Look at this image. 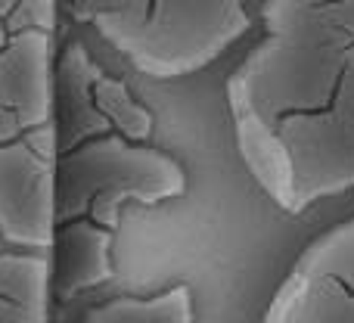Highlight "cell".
I'll use <instances>...</instances> for the list:
<instances>
[{
    "label": "cell",
    "instance_id": "6da1fadb",
    "mask_svg": "<svg viewBox=\"0 0 354 323\" xmlns=\"http://www.w3.org/2000/svg\"><path fill=\"white\" fill-rule=\"evenodd\" d=\"M258 19L227 106L245 168L299 214L354 190V0H274Z\"/></svg>",
    "mask_w": 354,
    "mask_h": 323
},
{
    "label": "cell",
    "instance_id": "7a4b0ae2",
    "mask_svg": "<svg viewBox=\"0 0 354 323\" xmlns=\"http://www.w3.org/2000/svg\"><path fill=\"white\" fill-rule=\"evenodd\" d=\"M137 72L159 81L196 75L252 28L255 16L233 0H147L72 6Z\"/></svg>",
    "mask_w": 354,
    "mask_h": 323
},
{
    "label": "cell",
    "instance_id": "3957f363",
    "mask_svg": "<svg viewBox=\"0 0 354 323\" xmlns=\"http://www.w3.org/2000/svg\"><path fill=\"white\" fill-rule=\"evenodd\" d=\"M187 193V171L162 149L103 134L56 162V221L115 230L124 202L159 205Z\"/></svg>",
    "mask_w": 354,
    "mask_h": 323
},
{
    "label": "cell",
    "instance_id": "277c9868",
    "mask_svg": "<svg viewBox=\"0 0 354 323\" xmlns=\"http://www.w3.org/2000/svg\"><path fill=\"white\" fill-rule=\"evenodd\" d=\"M56 162L22 140L0 147V243L16 252H50L56 239Z\"/></svg>",
    "mask_w": 354,
    "mask_h": 323
},
{
    "label": "cell",
    "instance_id": "5b68a950",
    "mask_svg": "<svg viewBox=\"0 0 354 323\" xmlns=\"http://www.w3.org/2000/svg\"><path fill=\"white\" fill-rule=\"evenodd\" d=\"M0 112L19 134L50 124L53 112V35H10L0 50Z\"/></svg>",
    "mask_w": 354,
    "mask_h": 323
},
{
    "label": "cell",
    "instance_id": "8992f818",
    "mask_svg": "<svg viewBox=\"0 0 354 323\" xmlns=\"http://www.w3.org/2000/svg\"><path fill=\"white\" fill-rule=\"evenodd\" d=\"M261 323H354V289L333 277L292 268Z\"/></svg>",
    "mask_w": 354,
    "mask_h": 323
},
{
    "label": "cell",
    "instance_id": "52a82bcc",
    "mask_svg": "<svg viewBox=\"0 0 354 323\" xmlns=\"http://www.w3.org/2000/svg\"><path fill=\"white\" fill-rule=\"evenodd\" d=\"M53 243L59 249L53 274L59 280L62 299L93 289L112 277V230L81 218L68 221Z\"/></svg>",
    "mask_w": 354,
    "mask_h": 323
},
{
    "label": "cell",
    "instance_id": "ba28073f",
    "mask_svg": "<svg viewBox=\"0 0 354 323\" xmlns=\"http://www.w3.org/2000/svg\"><path fill=\"white\" fill-rule=\"evenodd\" d=\"M53 261L50 252H0V299L28 323H47Z\"/></svg>",
    "mask_w": 354,
    "mask_h": 323
},
{
    "label": "cell",
    "instance_id": "9c48e42d",
    "mask_svg": "<svg viewBox=\"0 0 354 323\" xmlns=\"http://www.w3.org/2000/svg\"><path fill=\"white\" fill-rule=\"evenodd\" d=\"M193 289L187 283L156 295H118L91 308L81 323H193Z\"/></svg>",
    "mask_w": 354,
    "mask_h": 323
},
{
    "label": "cell",
    "instance_id": "30bf717a",
    "mask_svg": "<svg viewBox=\"0 0 354 323\" xmlns=\"http://www.w3.org/2000/svg\"><path fill=\"white\" fill-rule=\"evenodd\" d=\"M91 97L100 112V122L112 124L118 137H124L131 143L149 140V134H153V116L131 97V91L118 78H109L100 68H93Z\"/></svg>",
    "mask_w": 354,
    "mask_h": 323
},
{
    "label": "cell",
    "instance_id": "8fae6325",
    "mask_svg": "<svg viewBox=\"0 0 354 323\" xmlns=\"http://www.w3.org/2000/svg\"><path fill=\"white\" fill-rule=\"evenodd\" d=\"M295 268L308 270V274L333 277L354 289V214L333 230H326L324 237H317L314 243H308Z\"/></svg>",
    "mask_w": 354,
    "mask_h": 323
},
{
    "label": "cell",
    "instance_id": "7c38bea8",
    "mask_svg": "<svg viewBox=\"0 0 354 323\" xmlns=\"http://www.w3.org/2000/svg\"><path fill=\"white\" fill-rule=\"evenodd\" d=\"M56 6L44 3V0H22L12 6L10 19H6V35H22V31H41V35H53L56 28Z\"/></svg>",
    "mask_w": 354,
    "mask_h": 323
},
{
    "label": "cell",
    "instance_id": "4fadbf2b",
    "mask_svg": "<svg viewBox=\"0 0 354 323\" xmlns=\"http://www.w3.org/2000/svg\"><path fill=\"white\" fill-rule=\"evenodd\" d=\"M19 140H22L35 156H41V159H47V162H56V131H53V124H41V128L25 131Z\"/></svg>",
    "mask_w": 354,
    "mask_h": 323
},
{
    "label": "cell",
    "instance_id": "5bb4252c",
    "mask_svg": "<svg viewBox=\"0 0 354 323\" xmlns=\"http://www.w3.org/2000/svg\"><path fill=\"white\" fill-rule=\"evenodd\" d=\"M19 137H22V134H19V128L10 122V118L3 116V112H0V147H3V143L19 140Z\"/></svg>",
    "mask_w": 354,
    "mask_h": 323
},
{
    "label": "cell",
    "instance_id": "9a60e30c",
    "mask_svg": "<svg viewBox=\"0 0 354 323\" xmlns=\"http://www.w3.org/2000/svg\"><path fill=\"white\" fill-rule=\"evenodd\" d=\"M0 323H28V320H25L12 305H6V302L0 299Z\"/></svg>",
    "mask_w": 354,
    "mask_h": 323
},
{
    "label": "cell",
    "instance_id": "2e32d148",
    "mask_svg": "<svg viewBox=\"0 0 354 323\" xmlns=\"http://www.w3.org/2000/svg\"><path fill=\"white\" fill-rule=\"evenodd\" d=\"M6 37H10V35H6V25H3V22H0V50H3V44H6Z\"/></svg>",
    "mask_w": 354,
    "mask_h": 323
}]
</instances>
